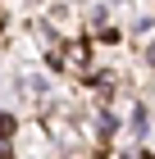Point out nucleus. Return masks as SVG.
I'll return each mask as SVG.
<instances>
[{
    "label": "nucleus",
    "mask_w": 155,
    "mask_h": 159,
    "mask_svg": "<svg viewBox=\"0 0 155 159\" xmlns=\"http://www.w3.org/2000/svg\"><path fill=\"white\" fill-rule=\"evenodd\" d=\"M14 132V118H5V114H0V136H9Z\"/></svg>",
    "instance_id": "1"
}]
</instances>
